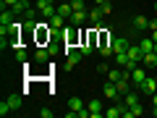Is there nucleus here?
<instances>
[{
	"instance_id": "obj_1",
	"label": "nucleus",
	"mask_w": 157,
	"mask_h": 118,
	"mask_svg": "<svg viewBox=\"0 0 157 118\" xmlns=\"http://www.w3.org/2000/svg\"><path fill=\"white\" fill-rule=\"evenodd\" d=\"M63 42H66L63 53H66V50H73V47H78V26H71V24H68V26L63 29Z\"/></svg>"
},
{
	"instance_id": "obj_2",
	"label": "nucleus",
	"mask_w": 157,
	"mask_h": 118,
	"mask_svg": "<svg viewBox=\"0 0 157 118\" xmlns=\"http://www.w3.org/2000/svg\"><path fill=\"white\" fill-rule=\"evenodd\" d=\"M55 0H37V11H39V16L42 18H52L58 13V8L52 6Z\"/></svg>"
},
{
	"instance_id": "obj_3",
	"label": "nucleus",
	"mask_w": 157,
	"mask_h": 118,
	"mask_svg": "<svg viewBox=\"0 0 157 118\" xmlns=\"http://www.w3.org/2000/svg\"><path fill=\"white\" fill-rule=\"evenodd\" d=\"M86 18H89V11H73L71 18H68V24H71V26H84Z\"/></svg>"
},
{
	"instance_id": "obj_4",
	"label": "nucleus",
	"mask_w": 157,
	"mask_h": 118,
	"mask_svg": "<svg viewBox=\"0 0 157 118\" xmlns=\"http://www.w3.org/2000/svg\"><path fill=\"white\" fill-rule=\"evenodd\" d=\"M102 95H105L107 100H118V97H121L118 84H115V81H105V87H102Z\"/></svg>"
},
{
	"instance_id": "obj_5",
	"label": "nucleus",
	"mask_w": 157,
	"mask_h": 118,
	"mask_svg": "<svg viewBox=\"0 0 157 118\" xmlns=\"http://www.w3.org/2000/svg\"><path fill=\"white\" fill-rule=\"evenodd\" d=\"M66 61H68V68H73L76 63L84 61V55H81V50H78V47H73V50H66Z\"/></svg>"
},
{
	"instance_id": "obj_6",
	"label": "nucleus",
	"mask_w": 157,
	"mask_h": 118,
	"mask_svg": "<svg viewBox=\"0 0 157 118\" xmlns=\"http://www.w3.org/2000/svg\"><path fill=\"white\" fill-rule=\"evenodd\" d=\"M139 89L144 92V95H149V97H152V95L157 92V76H155V79H152V76H147V79H144V84H141Z\"/></svg>"
},
{
	"instance_id": "obj_7",
	"label": "nucleus",
	"mask_w": 157,
	"mask_h": 118,
	"mask_svg": "<svg viewBox=\"0 0 157 118\" xmlns=\"http://www.w3.org/2000/svg\"><path fill=\"white\" fill-rule=\"evenodd\" d=\"M89 113H92V118H105V108H102V102L100 100H89Z\"/></svg>"
},
{
	"instance_id": "obj_8",
	"label": "nucleus",
	"mask_w": 157,
	"mask_h": 118,
	"mask_svg": "<svg viewBox=\"0 0 157 118\" xmlns=\"http://www.w3.org/2000/svg\"><path fill=\"white\" fill-rule=\"evenodd\" d=\"M128 47H131V42L126 37H115L113 39V55H115V53H126Z\"/></svg>"
},
{
	"instance_id": "obj_9",
	"label": "nucleus",
	"mask_w": 157,
	"mask_h": 118,
	"mask_svg": "<svg viewBox=\"0 0 157 118\" xmlns=\"http://www.w3.org/2000/svg\"><path fill=\"white\" fill-rule=\"evenodd\" d=\"M144 79H147V71H144V68H139V66H136L134 71H131V81H134V87H136V89H139V87L144 84Z\"/></svg>"
},
{
	"instance_id": "obj_10",
	"label": "nucleus",
	"mask_w": 157,
	"mask_h": 118,
	"mask_svg": "<svg viewBox=\"0 0 157 118\" xmlns=\"http://www.w3.org/2000/svg\"><path fill=\"white\" fill-rule=\"evenodd\" d=\"M13 21H16V13H13L11 8H3V13H0V26H8V29H11Z\"/></svg>"
},
{
	"instance_id": "obj_11",
	"label": "nucleus",
	"mask_w": 157,
	"mask_h": 118,
	"mask_svg": "<svg viewBox=\"0 0 157 118\" xmlns=\"http://www.w3.org/2000/svg\"><path fill=\"white\" fill-rule=\"evenodd\" d=\"M102 18H105V13H102V8H92V11H89V21L94 24L97 29L102 26Z\"/></svg>"
},
{
	"instance_id": "obj_12",
	"label": "nucleus",
	"mask_w": 157,
	"mask_h": 118,
	"mask_svg": "<svg viewBox=\"0 0 157 118\" xmlns=\"http://www.w3.org/2000/svg\"><path fill=\"white\" fill-rule=\"evenodd\" d=\"M131 26H134V29H139V32H144V29H149V18H147V16H141V13H139V16H134Z\"/></svg>"
},
{
	"instance_id": "obj_13",
	"label": "nucleus",
	"mask_w": 157,
	"mask_h": 118,
	"mask_svg": "<svg viewBox=\"0 0 157 118\" xmlns=\"http://www.w3.org/2000/svg\"><path fill=\"white\" fill-rule=\"evenodd\" d=\"M141 66L144 68H157V53H144V58H141Z\"/></svg>"
},
{
	"instance_id": "obj_14",
	"label": "nucleus",
	"mask_w": 157,
	"mask_h": 118,
	"mask_svg": "<svg viewBox=\"0 0 157 118\" xmlns=\"http://www.w3.org/2000/svg\"><path fill=\"white\" fill-rule=\"evenodd\" d=\"M118 92H121V95H128V92H131V71L118 81Z\"/></svg>"
},
{
	"instance_id": "obj_15",
	"label": "nucleus",
	"mask_w": 157,
	"mask_h": 118,
	"mask_svg": "<svg viewBox=\"0 0 157 118\" xmlns=\"http://www.w3.org/2000/svg\"><path fill=\"white\" fill-rule=\"evenodd\" d=\"M126 73H128V71H121V68H110V71H107V81H115V84H118V81H121Z\"/></svg>"
},
{
	"instance_id": "obj_16",
	"label": "nucleus",
	"mask_w": 157,
	"mask_h": 118,
	"mask_svg": "<svg viewBox=\"0 0 157 118\" xmlns=\"http://www.w3.org/2000/svg\"><path fill=\"white\" fill-rule=\"evenodd\" d=\"M52 53L50 50H45V47H37V53H34V61L37 63H47V58H50Z\"/></svg>"
},
{
	"instance_id": "obj_17",
	"label": "nucleus",
	"mask_w": 157,
	"mask_h": 118,
	"mask_svg": "<svg viewBox=\"0 0 157 118\" xmlns=\"http://www.w3.org/2000/svg\"><path fill=\"white\" fill-rule=\"evenodd\" d=\"M139 47H141V53H152V50H155V39L144 37V39L139 42Z\"/></svg>"
},
{
	"instance_id": "obj_18",
	"label": "nucleus",
	"mask_w": 157,
	"mask_h": 118,
	"mask_svg": "<svg viewBox=\"0 0 157 118\" xmlns=\"http://www.w3.org/2000/svg\"><path fill=\"white\" fill-rule=\"evenodd\" d=\"M97 50H100L102 58H110V55H113V45H110V42H102V45H97Z\"/></svg>"
},
{
	"instance_id": "obj_19",
	"label": "nucleus",
	"mask_w": 157,
	"mask_h": 118,
	"mask_svg": "<svg viewBox=\"0 0 157 118\" xmlns=\"http://www.w3.org/2000/svg\"><path fill=\"white\" fill-rule=\"evenodd\" d=\"M123 102H126V105H136V102H139V92H134V89H131L128 92V95H123Z\"/></svg>"
},
{
	"instance_id": "obj_20",
	"label": "nucleus",
	"mask_w": 157,
	"mask_h": 118,
	"mask_svg": "<svg viewBox=\"0 0 157 118\" xmlns=\"http://www.w3.org/2000/svg\"><path fill=\"white\" fill-rule=\"evenodd\" d=\"M81 108H84V102H81V97H71V100H68V110H81Z\"/></svg>"
},
{
	"instance_id": "obj_21",
	"label": "nucleus",
	"mask_w": 157,
	"mask_h": 118,
	"mask_svg": "<svg viewBox=\"0 0 157 118\" xmlns=\"http://www.w3.org/2000/svg\"><path fill=\"white\" fill-rule=\"evenodd\" d=\"M115 63H118V66H123V68L128 66V63H131L128 61V50H126V53H115Z\"/></svg>"
},
{
	"instance_id": "obj_22",
	"label": "nucleus",
	"mask_w": 157,
	"mask_h": 118,
	"mask_svg": "<svg viewBox=\"0 0 157 118\" xmlns=\"http://www.w3.org/2000/svg\"><path fill=\"white\" fill-rule=\"evenodd\" d=\"M58 13H60L63 18H71V13H73V8H71V3H63V6H58Z\"/></svg>"
},
{
	"instance_id": "obj_23",
	"label": "nucleus",
	"mask_w": 157,
	"mask_h": 118,
	"mask_svg": "<svg viewBox=\"0 0 157 118\" xmlns=\"http://www.w3.org/2000/svg\"><path fill=\"white\" fill-rule=\"evenodd\" d=\"M8 102H11V108H13V110H18V108L24 105V100H21V95H11V97H8Z\"/></svg>"
},
{
	"instance_id": "obj_24",
	"label": "nucleus",
	"mask_w": 157,
	"mask_h": 118,
	"mask_svg": "<svg viewBox=\"0 0 157 118\" xmlns=\"http://www.w3.org/2000/svg\"><path fill=\"white\" fill-rule=\"evenodd\" d=\"M73 11H86V0H68Z\"/></svg>"
},
{
	"instance_id": "obj_25",
	"label": "nucleus",
	"mask_w": 157,
	"mask_h": 118,
	"mask_svg": "<svg viewBox=\"0 0 157 118\" xmlns=\"http://www.w3.org/2000/svg\"><path fill=\"white\" fill-rule=\"evenodd\" d=\"M11 110H13V108H11V102H8V100H3V102H0V116H8Z\"/></svg>"
},
{
	"instance_id": "obj_26",
	"label": "nucleus",
	"mask_w": 157,
	"mask_h": 118,
	"mask_svg": "<svg viewBox=\"0 0 157 118\" xmlns=\"http://www.w3.org/2000/svg\"><path fill=\"white\" fill-rule=\"evenodd\" d=\"M16 61L18 63H26V53H24V47H16Z\"/></svg>"
},
{
	"instance_id": "obj_27",
	"label": "nucleus",
	"mask_w": 157,
	"mask_h": 118,
	"mask_svg": "<svg viewBox=\"0 0 157 118\" xmlns=\"http://www.w3.org/2000/svg\"><path fill=\"white\" fill-rule=\"evenodd\" d=\"M102 13H105V16H110V11H113V0H110V3H102Z\"/></svg>"
},
{
	"instance_id": "obj_28",
	"label": "nucleus",
	"mask_w": 157,
	"mask_h": 118,
	"mask_svg": "<svg viewBox=\"0 0 157 118\" xmlns=\"http://www.w3.org/2000/svg\"><path fill=\"white\" fill-rule=\"evenodd\" d=\"M89 116H92V113H89V108H81V110L76 113V118H89Z\"/></svg>"
},
{
	"instance_id": "obj_29",
	"label": "nucleus",
	"mask_w": 157,
	"mask_h": 118,
	"mask_svg": "<svg viewBox=\"0 0 157 118\" xmlns=\"http://www.w3.org/2000/svg\"><path fill=\"white\" fill-rule=\"evenodd\" d=\"M97 71H100V73H107V71H110V66H107V63H100V66H97Z\"/></svg>"
},
{
	"instance_id": "obj_30",
	"label": "nucleus",
	"mask_w": 157,
	"mask_h": 118,
	"mask_svg": "<svg viewBox=\"0 0 157 118\" xmlns=\"http://www.w3.org/2000/svg\"><path fill=\"white\" fill-rule=\"evenodd\" d=\"M39 116H42V118H52V110H47V108H42V110H39Z\"/></svg>"
},
{
	"instance_id": "obj_31",
	"label": "nucleus",
	"mask_w": 157,
	"mask_h": 118,
	"mask_svg": "<svg viewBox=\"0 0 157 118\" xmlns=\"http://www.w3.org/2000/svg\"><path fill=\"white\" fill-rule=\"evenodd\" d=\"M18 0H3V8H11V6H16Z\"/></svg>"
},
{
	"instance_id": "obj_32",
	"label": "nucleus",
	"mask_w": 157,
	"mask_h": 118,
	"mask_svg": "<svg viewBox=\"0 0 157 118\" xmlns=\"http://www.w3.org/2000/svg\"><path fill=\"white\" fill-rule=\"evenodd\" d=\"M149 29H157V18H149Z\"/></svg>"
},
{
	"instance_id": "obj_33",
	"label": "nucleus",
	"mask_w": 157,
	"mask_h": 118,
	"mask_svg": "<svg viewBox=\"0 0 157 118\" xmlns=\"http://www.w3.org/2000/svg\"><path fill=\"white\" fill-rule=\"evenodd\" d=\"M152 108H157V92L152 95Z\"/></svg>"
},
{
	"instance_id": "obj_34",
	"label": "nucleus",
	"mask_w": 157,
	"mask_h": 118,
	"mask_svg": "<svg viewBox=\"0 0 157 118\" xmlns=\"http://www.w3.org/2000/svg\"><path fill=\"white\" fill-rule=\"evenodd\" d=\"M152 39H155V42H157V29H152Z\"/></svg>"
},
{
	"instance_id": "obj_35",
	"label": "nucleus",
	"mask_w": 157,
	"mask_h": 118,
	"mask_svg": "<svg viewBox=\"0 0 157 118\" xmlns=\"http://www.w3.org/2000/svg\"><path fill=\"white\" fill-rule=\"evenodd\" d=\"M94 3H97V6H102V3H110V0H94Z\"/></svg>"
},
{
	"instance_id": "obj_36",
	"label": "nucleus",
	"mask_w": 157,
	"mask_h": 118,
	"mask_svg": "<svg viewBox=\"0 0 157 118\" xmlns=\"http://www.w3.org/2000/svg\"><path fill=\"white\" fill-rule=\"evenodd\" d=\"M152 116H155V118H157V108H152Z\"/></svg>"
},
{
	"instance_id": "obj_37",
	"label": "nucleus",
	"mask_w": 157,
	"mask_h": 118,
	"mask_svg": "<svg viewBox=\"0 0 157 118\" xmlns=\"http://www.w3.org/2000/svg\"><path fill=\"white\" fill-rule=\"evenodd\" d=\"M21 3H26V6H32V0H21Z\"/></svg>"
},
{
	"instance_id": "obj_38",
	"label": "nucleus",
	"mask_w": 157,
	"mask_h": 118,
	"mask_svg": "<svg viewBox=\"0 0 157 118\" xmlns=\"http://www.w3.org/2000/svg\"><path fill=\"white\" fill-rule=\"evenodd\" d=\"M155 53H157V42H155Z\"/></svg>"
},
{
	"instance_id": "obj_39",
	"label": "nucleus",
	"mask_w": 157,
	"mask_h": 118,
	"mask_svg": "<svg viewBox=\"0 0 157 118\" xmlns=\"http://www.w3.org/2000/svg\"><path fill=\"white\" fill-rule=\"evenodd\" d=\"M155 11H157V3H155Z\"/></svg>"
}]
</instances>
